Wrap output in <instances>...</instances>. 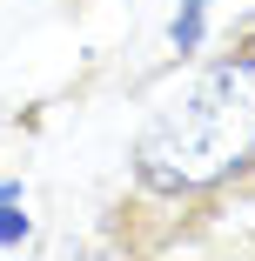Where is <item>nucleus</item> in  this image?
Masks as SVG:
<instances>
[{
  "label": "nucleus",
  "instance_id": "1",
  "mask_svg": "<svg viewBox=\"0 0 255 261\" xmlns=\"http://www.w3.org/2000/svg\"><path fill=\"white\" fill-rule=\"evenodd\" d=\"M255 154V54L201 67L168 108L148 121L134 161L141 181L161 194L208 188Z\"/></svg>",
  "mask_w": 255,
  "mask_h": 261
},
{
  "label": "nucleus",
  "instance_id": "2",
  "mask_svg": "<svg viewBox=\"0 0 255 261\" xmlns=\"http://www.w3.org/2000/svg\"><path fill=\"white\" fill-rule=\"evenodd\" d=\"M201 20H208V0H181V7H175V20H168L175 54H195V47H201Z\"/></svg>",
  "mask_w": 255,
  "mask_h": 261
},
{
  "label": "nucleus",
  "instance_id": "3",
  "mask_svg": "<svg viewBox=\"0 0 255 261\" xmlns=\"http://www.w3.org/2000/svg\"><path fill=\"white\" fill-rule=\"evenodd\" d=\"M14 241H27V215H20V201L0 194V248H14Z\"/></svg>",
  "mask_w": 255,
  "mask_h": 261
}]
</instances>
